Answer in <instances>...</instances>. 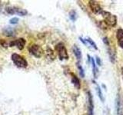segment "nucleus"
<instances>
[{
	"mask_svg": "<svg viewBox=\"0 0 123 115\" xmlns=\"http://www.w3.org/2000/svg\"><path fill=\"white\" fill-rule=\"evenodd\" d=\"M91 64H92V70H93V75H94V78H97V74L98 73V68H96L95 62V61H94V58H92Z\"/></svg>",
	"mask_w": 123,
	"mask_h": 115,
	"instance_id": "nucleus-16",
	"label": "nucleus"
},
{
	"mask_svg": "<svg viewBox=\"0 0 123 115\" xmlns=\"http://www.w3.org/2000/svg\"><path fill=\"white\" fill-rule=\"evenodd\" d=\"M6 12L9 15H14L15 13V9H14V7H10V6H8L6 8Z\"/></svg>",
	"mask_w": 123,
	"mask_h": 115,
	"instance_id": "nucleus-19",
	"label": "nucleus"
},
{
	"mask_svg": "<svg viewBox=\"0 0 123 115\" xmlns=\"http://www.w3.org/2000/svg\"><path fill=\"white\" fill-rule=\"evenodd\" d=\"M93 82L96 84V91H97V94H98V98H100V100L104 102L105 101V98H104V96L102 94V90H101V87H100L97 84H96V82L95 81V80H93Z\"/></svg>",
	"mask_w": 123,
	"mask_h": 115,
	"instance_id": "nucleus-15",
	"label": "nucleus"
},
{
	"mask_svg": "<svg viewBox=\"0 0 123 115\" xmlns=\"http://www.w3.org/2000/svg\"><path fill=\"white\" fill-rule=\"evenodd\" d=\"M69 18H70V19L72 22H75L76 20V18H77V13H76V12L74 11V10L71 11L70 12H69Z\"/></svg>",
	"mask_w": 123,
	"mask_h": 115,
	"instance_id": "nucleus-17",
	"label": "nucleus"
},
{
	"mask_svg": "<svg viewBox=\"0 0 123 115\" xmlns=\"http://www.w3.org/2000/svg\"><path fill=\"white\" fill-rule=\"evenodd\" d=\"M18 21L19 20L17 17H13L9 20V23L12 25H15V24H17V23H18Z\"/></svg>",
	"mask_w": 123,
	"mask_h": 115,
	"instance_id": "nucleus-21",
	"label": "nucleus"
},
{
	"mask_svg": "<svg viewBox=\"0 0 123 115\" xmlns=\"http://www.w3.org/2000/svg\"><path fill=\"white\" fill-rule=\"evenodd\" d=\"M55 51L58 53V55L60 60H67L68 58V55L67 52V50L65 46L62 42H59L55 45Z\"/></svg>",
	"mask_w": 123,
	"mask_h": 115,
	"instance_id": "nucleus-3",
	"label": "nucleus"
},
{
	"mask_svg": "<svg viewBox=\"0 0 123 115\" xmlns=\"http://www.w3.org/2000/svg\"><path fill=\"white\" fill-rule=\"evenodd\" d=\"M0 45L4 48H7L8 46H9V43H7V42L3 39H0Z\"/></svg>",
	"mask_w": 123,
	"mask_h": 115,
	"instance_id": "nucleus-23",
	"label": "nucleus"
},
{
	"mask_svg": "<svg viewBox=\"0 0 123 115\" xmlns=\"http://www.w3.org/2000/svg\"><path fill=\"white\" fill-rule=\"evenodd\" d=\"M116 38L118 40V45L123 48V29H118L116 32Z\"/></svg>",
	"mask_w": 123,
	"mask_h": 115,
	"instance_id": "nucleus-10",
	"label": "nucleus"
},
{
	"mask_svg": "<svg viewBox=\"0 0 123 115\" xmlns=\"http://www.w3.org/2000/svg\"><path fill=\"white\" fill-rule=\"evenodd\" d=\"M99 25H100V27H101V29H107V24L104 21H100Z\"/></svg>",
	"mask_w": 123,
	"mask_h": 115,
	"instance_id": "nucleus-22",
	"label": "nucleus"
},
{
	"mask_svg": "<svg viewBox=\"0 0 123 115\" xmlns=\"http://www.w3.org/2000/svg\"><path fill=\"white\" fill-rule=\"evenodd\" d=\"M122 78H123V66L122 67Z\"/></svg>",
	"mask_w": 123,
	"mask_h": 115,
	"instance_id": "nucleus-26",
	"label": "nucleus"
},
{
	"mask_svg": "<svg viewBox=\"0 0 123 115\" xmlns=\"http://www.w3.org/2000/svg\"><path fill=\"white\" fill-rule=\"evenodd\" d=\"M26 43V41L23 38H19L16 40L12 41L9 42V47H14L16 46V48L19 50H22L25 48V45Z\"/></svg>",
	"mask_w": 123,
	"mask_h": 115,
	"instance_id": "nucleus-5",
	"label": "nucleus"
},
{
	"mask_svg": "<svg viewBox=\"0 0 123 115\" xmlns=\"http://www.w3.org/2000/svg\"><path fill=\"white\" fill-rule=\"evenodd\" d=\"M28 50L30 52V54H32L34 57L37 58H41L44 54V51H43V49L42 48L41 46L36 45V44L29 45L28 48Z\"/></svg>",
	"mask_w": 123,
	"mask_h": 115,
	"instance_id": "nucleus-4",
	"label": "nucleus"
},
{
	"mask_svg": "<svg viewBox=\"0 0 123 115\" xmlns=\"http://www.w3.org/2000/svg\"><path fill=\"white\" fill-rule=\"evenodd\" d=\"M116 110L118 115H123V102L121 96L118 94L116 98Z\"/></svg>",
	"mask_w": 123,
	"mask_h": 115,
	"instance_id": "nucleus-7",
	"label": "nucleus"
},
{
	"mask_svg": "<svg viewBox=\"0 0 123 115\" xmlns=\"http://www.w3.org/2000/svg\"><path fill=\"white\" fill-rule=\"evenodd\" d=\"M96 61H97V64H98V65H99V66H101V65H102V61H101V59H100L98 56H96Z\"/></svg>",
	"mask_w": 123,
	"mask_h": 115,
	"instance_id": "nucleus-24",
	"label": "nucleus"
},
{
	"mask_svg": "<svg viewBox=\"0 0 123 115\" xmlns=\"http://www.w3.org/2000/svg\"><path fill=\"white\" fill-rule=\"evenodd\" d=\"M14 9H15V13L18 15H20V16H25V15H26L27 14H28L27 10L21 9V8L14 7Z\"/></svg>",
	"mask_w": 123,
	"mask_h": 115,
	"instance_id": "nucleus-14",
	"label": "nucleus"
},
{
	"mask_svg": "<svg viewBox=\"0 0 123 115\" xmlns=\"http://www.w3.org/2000/svg\"><path fill=\"white\" fill-rule=\"evenodd\" d=\"M71 76H72V83L73 84V85H74L77 89H80L81 84H80V80L78 78V77L75 74H73V73H71Z\"/></svg>",
	"mask_w": 123,
	"mask_h": 115,
	"instance_id": "nucleus-11",
	"label": "nucleus"
},
{
	"mask_svg": "<svg viewBox=\"0 0 123 115\" xmlns=\"http://www.w3.org/2000/svg\"><path fill=\"white\" fill-rule=\"evenodd\" d=\"M73 52H74V55H75L77 60H78V63H79V61L82 59V52H81L79 48L75 45L73 46Z\"/></svg>",
	"mask_w": 123,
	"mask_h": 115,
	"instance_id": "nucleus-12",
	"label": "nucleus"
},
{
	"mask_svg": "<svg viewBox=\"0 0 123 115\" xmlns=\"http://www.w3.org/2000/svg\"><path fill=\"white\" fill-rule=\"evenodd\" d=\"M1 2H1V1H0V5H1Z\"/></svg>",
	"mask_w": 123,
	"mask_h": 115,
	"instance_id": "nucleus-27",
	"label": "nucleus"
},
{
	"mask_svg": "<svg viewBox=\"0 0 123 115\" xmlns=\"http://www.w3.org/2000/svg\"><path fill=\"white\" fill-rule=\"evenodd\" d=\"M77 64H78L77 66H78V68H79V74H80L81 77H82V78H84V77H85V72H84V70H83L82 67L81 66L79 63H77Z\"/></svg>",
	"mask_w": 123,
	"mask_h": 115,
	"instance_id": "nucleus-20",
	"label": "nucleus"
},
{
	"mask_svg": "<svg viewBox=\"0 0 123 115\" xmlns=\"http://www.w3.org/2000/svg\"><path fill=\"white\" fill-rule=\"evenodd\" d=\"M89 6L91 8L92 11L95 14H101V12L103 11L101 6L99 5V3L96 1H89L88 2Z\"/></svg>",
	"mask_w": 123,
	"mask_h": 115,
	"instance_id": "nucleus-6",
	"label": "nucleus"
},
{
	"mask_svg": "<svg viewBox=\"0 0 123 115\" xmlns=\"http://www.w3.org/2000/svg\"><path fill=\"white\" fill-rule=\"evenodd\" d=\"M79 39H80V41H82V43H83L84 45H86V41H85V40L83 39V38H81V37H79Z\"/></svg>",
	"mask_w": 123,
	"mask_h": 115,
	"instance_id": "nucleus-25",
	"label": "nucleus"
},
{
	"mask_svg": "<svg viewBox=\"0 0 123 115\" xmlns=\"http://www.w3.org/2000/svg\"><path fill=\"white\" fill-rule=\"evenodd\" d=\"M101 15L104 18V22L106 23L107 25L112 26V27L116 25V24H117L116 15L110 13L109 12H106L104 10L101 12Z\"/></svg>",
	"mask_w": 123,
	"mask_h": 115,
	"instance_id": "nucleus-2",
	"label": "nucleus"
},
{
	"mask_svg": "<svg viewBox=\"0 0 123 115\" xmlns=\"http://www.w3.org/2000/svg\"><path fill=\"white\" fill-rule=\"evenodd\" d=\"M2 33L7 37H13L15 34V31L14 28H12L10 26H6L2 29Z\"/></svg>",
	"mask_w": 123,
	"mask_h": 115,
	"instance_id": "nucleus-9",
	"label": "nucleus"
},
{
	"mask_svg": "<svg viewBox=\"0 0 123 115\" xmlns=\"http://www.w3.org/2000/svg\"><path fill=\"white\" fill-rule=\"evenodd\" d=\"M45 55L46 57H47V58L50 59L53 61L54 59L55 58V52H54V51L50 48H47L45 50Z\"/></svg>",
	"mask_w": 123,
	"mask_h": 115,
	"instance_id": "nucleus-13",
	"label": "nucleus"
},
{
	"mask_svg": "<svg viewBox=\"0 0 123 115\" xmlns=\"http://www.w3.org/2000/svg\"><path fill=\"white\" fill-rule=\"evenodd\" d=\"M86 41H87V42H88V43H89L92 47H93L95 50H97L98 49V47H97V45H96V44L94 42V41L91 38H89V37H88L86 39Z\"/></svg>",
	"mask_w": 123,
	"mask_h": 115,
	"instance_id": "nucleus-18",
	"label": "nucleus"
},
{
	"mask_svg": "<svg viewBox=\"0 0 123 115\" xmlns=\"http://www.w3.org/2000/svg\"><path fill=\"white\" fill-rule=\"evenodd\" d=\"M88 115H93V108H94L93 99H92V95L89 91L88 92Z\"/></svg>",
	"mask_w": 123,
	"mask_h": 115,
	"instance_id": "nucleus-8",
	"label": "nucleus"
},
{
	"mask_svg": "<svg viewBox=\"0 0 123 115\" xmlns=\"http://www.w3.org/2000/svg\"><path fill=\"white\" fill-rule=\"evenodd\" d=\"M11 59L17 68H25L28 66V62H27L26 59L22 55H18V54H16V53L12 54V55H11Z\"/></svg>",
	"mask_w": 123,
	"mask_h": 115,
	"instance_id": "nucleus-1",
	"label": "nucleus"
}]
</instances>
